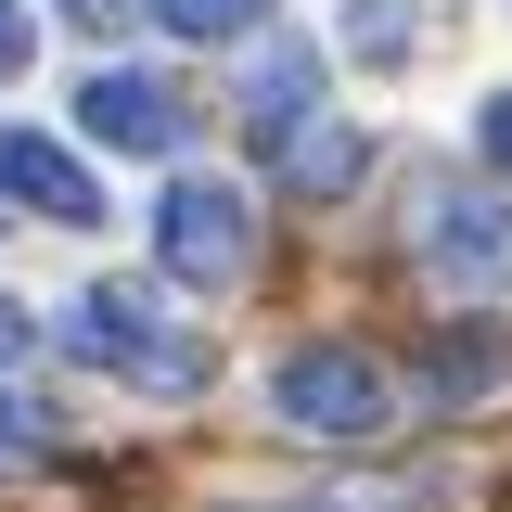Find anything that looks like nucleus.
Masks as SVG:
<instances>
[{"mask_svg":"<svg viewBox=\"0 0 512 512\" xmlns=\"http://www.w3.org/2000/svg\"><path fill=\"white\" fill-rule=\"evenodd\" d=\"M423 256L448 295H512V205L500 192H436L423 205Z\"/></svg>","mask_w":512,"mask_h":512,"instance_id":"20e7f679","label":"nucleus"},{"mask_svg":"<svg viewBox=\"0 0 512 512\" xmlns=\"http://www.w3.org/2000/svg\"><path fill=\"white\" fill-rule=\"evenodd\" d=\"M13 64H26V13L0 0V77H13Z\"/></svg>","mask_w":512,"mask_h":512,"instance_id":"4468645a","label":"nucleus"},{"mask_svg":"<svg viewBox=\"0 0 512 512\" xmlns=\"http://www.w3.org/2000/svg\"><path fill=\"white\" fill-rule=\"evenodd\" d=\"M39 448H52V410H26V397H0V474H13V461H39Z\"/></svg>","mask_w":512,"mask_h":512,"instance_id":"9b49d317","label":"nucleus"},{"mask_svg":"<svg viewBox=\"0 0 512 512\" xmlns=\"http://www.w3.org/2000/svg\"><path fill=\"white\" fill-rule=\"evenodd\" d=\"M308 116H320V52H308V39H269L256 77H244V141H256V154H282Z\"/></svg>","mask_w":512,"mask_h":512,"instance_id":"0eeeda50","label":"nucleus"},{"mask_svg":"<svg viewBox=\"0 0 512 512\" xmlns=\"http://www.w3.org/2000/svg\"><path fill=\"white\" fill-rule=\"evenodd\" d=\"M256 13H269V0H154V26H167V39H244Z\"/></svg>","mask_w":512,"mask_h":512,"instance_id":"1a4fd4ad","label":"nucleus"},{"mask_svg":"<svg viewBox=\"0 0 512 512\" xmlns=\"http://www.w3.org/2000/svg\"><path fill=\"white\" fill-rule=\"evenodd\" d=\"M77 128L116 141V154H180V141H192V103L167 90V77H141V64H103V77H77Z\"/></svg>","mask_w":512,"mask_h":512,"instance_id":"39448f33","label":"nucleus"},{"mask_svg":"<svg viewBox=\"0 0 512 512\" xmlns=\"http://www.w3.org/2000/svg\"><path fill=\"white\" fill-rule=\"evenodd\" d=\"M154 256H167V282H192V295H231V282L256 269V205L231 180H167Z\"/></svg>","mask_w":512,"mask_h":512,"instance_id":"f03ea898","label":"nucleus"},{"mask_svg":"<svg viewBox=\"0 0 512 512\" xmlns=\"http://www.w3.org/2000/svg\"><path fill=\"white\" fill-rule=\"evenodd\" d=\"M26 346H39V320H26V308H13V295H0V372H13Z\"/></svg>","mask_w":512,"mask_h":512,"instance_id":"ddd939ff","label":"nucleus"},{"mask_svg":"<svg viewBox=\"0 0 512 512\" xmlns=\"http://www.w3.org/2000/svg\"><path fill=\"white\" fill-rule=\"evenodd\" d=\"M269 167H282L295 192H346V180H359V128H320V116H308L282 154H269Z\"/></svg>","mask_w":512,"mask_h":512,"instance_id":"6e6552de","label":"nucleus"},{"mask_svg":"<svg viewBox=\"0 0 512 512\" xmlns=\"http://www.w3.org/2000/svg\"><path fill=\"white\" fill-rule=\"evenodd\" d=\"M346 52H359V64H397V52H410V13H397V0H359V13H346Z\"/></svg>","mask_w":512,"mask_h":512,"instance_id":"9d476101","label":"nucleus"},{"mask_svg":"<svg viewBox=\"0 0 512 512\" xmlns=\"http://www.w3.org/2000/svg\"><path fill=\"white\" fill-rule=\"evenodd\" d=\"M474 141H487V167H512V90H487V116H474Z\"/></svg>","mask_w":512,"mask_h":512,"instance_id":"f8f14e48","label":"nucleus"},{"mask_svg":"<svg viewBox=\"0 0 512 512\" xmlns=\"http://www.w3.org/2000/svg\"><path fill=\"white\" fill-rule=\"evenodd\" d=\"M269 410L308 423V436H384V423H397V384H384V359H359V346H295V359L269 372Z\"/></svg>","mask_w":512,"mask_h":512,"instance_id":"7ed1b4c3","label":"nucleus"},{"mask_svg":"<svg viewBox=\"0 0 512 512\" xmlns=\"http://www.w3.org/2000/svg\"><path fill=\"white\" fill-rule=\"evenodd\" d=\"M64 346H77L90 372L154 384V397H192V384H205V346H192V333H180L167 308H154L141 282H90V295L64 308Z\"/></svg>","mask_w":512,"mask_h":512,"instance_id":"f257e3e1","label":"nucleus"},{"mask_svg":"<svg viewBox=\"0 0 512 512\" xmlns=\"http://www.w3.org/2000/svg\"><path fill=\"white\" fill-rule=\"evenodd\" d=\"M0 192H13L26 218H64V231L103 218V180H90L64 141H39V128H0Z\"/></svg>","mask_w":512,"mask_h":512,"instance_id":"423d86ee","label":"nucleus"}]
</instances>
